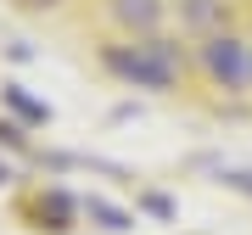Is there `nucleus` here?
<instances>
[{
    "mask_svg": "<svg viewBox=\"0 0 252 235\" xmlns=\"http://www.w3.org/2000/svg\"><path fill=\"white\" fill-rule=\"evenodd\" d=\"M101 62H107L112 79L135 84V90H174L180 73H185V51L174 45V39L152 34V39H140V45H107Z\"/></svg>",
    "mask_w": 252,
    "mask_h": 235,
    "instance_id": "f257e3e1",
    "label": "nucleus"
},
{
    "mask_svg": "<svg viewBox=\"0 0 252 235\" xmlns=\"http://www.w3.org/2000/svg\"><path fill=\"white\" fill-rule=\"evenodd\" d=\"M196 62H202L207 79H213V90L241 95L247 84H252V45H247V39H235V34H202Z\"/></svg>",
    "mask_w": 252,
    "mask_h": 235,
    "instance_id": "f03ea898",
    "label": "nucleus"
},
{
    "mask_svg": "<svg viewBox=\"0 0 252 235\" xmlns=\"http://www.w3.org/2000/svg\"><path fill=\"white\" fill-rule=\"evenodd\" d=\"M107 17L124 28V34H140V39H152L162 17H168V6L162 0H107Z\"/></svg>",
    "mask_w": 252,
    "mask_h": 235,
    "instance_id": "7ed1b4c3",
    "label": "nucleus"
},
{
    "mask_svg": "<svg viewBox=\"0 0 252 235\" xmlns=\"http://www.w3.org/2000/svg\"><path fill=\"white\" fill-rule=\"evenodd\" d=\"M224 23V0H180V28L190 34H213Z\"/></svg>",
    "mask_w": 252,
    "mask_h": 235,
    "instance_id": "20e7f679",
    "label": "nucleus"
},
{
    "mask_svg": "<svg viewBox=\"0 0 252 235\" xmlns=\"http://www.w3.org/2000/svg\"><path fill=\"white\" fill-rule=\"evenodd\" d=\"M0 95H6V107L17 112V118H28V123H51V107H45V101H34L23 84H6Z\"/></svg>",
    "mask_w": 252,
    "mask_h": 235,
    "instance_id": "39448f33",
    "label": "nucleus"
},
{
    "mask_svg": "<svg viewBox=\"0 0 252 235\" xmlns=\"http://www.w3.org/2000/svg\"><path fill=\"white\" fill-rule=\"evenodd\" d=\"M84 213H90L101 230H112V235H118V230H129V213H124V207H112V202H101V196L84 202Z\"/></svg>",
    "mask_w": 252,
    "mask_h": 235,
    "instance_id": "423d86ee",
    "label": "nucleus"
},
{
    "mask_svg": "<svg viewBox=\"0 0 252 235\" xmlns=\"http://www.w3.org/2000/svg\"><path fill=\"white\" fill-rule=\"evenodd\" d=\"M140 202H146V213H157V218H174V202H168V196H157V190H146Z\"/></svg>",
    "mask_w": 252,
    "mask_h": 235,
    "instance_id": "0eeeda50",
    "label": "nucleus"
},
{
    "mask_svg": "<svg viewBox=\"0 0 252 235\" xmlns=\"http://www.w3.org/2000/svg\"><path fill=\"white\" fill-rule=\"evenodd\" d=\"M0 140H6V146H23V129L17 123H0Z\"/></svg>",
    "mask_w": 252,
    "mask_h": 235,
    "instance_id": "6e6552de",
    "label": "nucleus"
},
{
    "mask_svg": "<svg viewBox=\"0 0 252 235\" xmlns=\"http://www.w3.org/2000/svg\"><path fill=\"white\" fill-rule=\"evenodd\" d=\"M6 179H11V168H6V163H0V185H6Z\"/></svg>",
    "mask_w": 252,
    "mask_h": 235,
    "instance_id": "1a4fd4ad",
    "label": "nucleus"
}]
</instances>
